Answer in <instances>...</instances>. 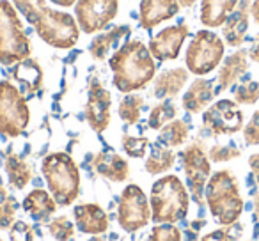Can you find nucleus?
Segmentation results:
<instances>
[{"instance_id":"nucleus-1","label":"nucleus","mask_w":259,"mask_h":241,"mask_svg":"<svg viewBox=\"0 0 259 241\" xmlns=\"http://www.w3.org/2000/svg\"><path fill=\"white\" fill-rule=\"evenodd\" d=\"M13 6L25 16L36 34L52 48L69 50L78 43L80 27L75 16L50 9L47 0H13Z\"/></svg>"},{"instance_id":"nucleus-2","label":"nucleus","mask_w":259,"mask_h":241,"mask_svg":"<svg viewBox=\"0 0 259 241\" xmlns=\"http://www.w3.org/2000/svg\"><path fill=\"white\" fill-rule=\"evenodd\" d=\"M108 66L112 69L114 87L122 94L146 89L158 69L155 57L141 39L121 44L108 59Z\"/></svg>"},{"instance_id":"nucleus-3","label":"nucleus","mask_w":259,"mask_h":241,"mask_svg":"<svg viewBox=\"0 0 259 241\" xmlns=\"http://www.w3.org/2000/svg\"><path fill=\"white\" fill-rule=\"evenodd\" d=\"M204 199L213 218L224 227L234 225L245 208L238 179L231 170H219L211 174L206 184Z\"/></svg>"},{"instance_id":"nucleus-4","label":"nucleus","mask_w":259,"mask_h":241,"mask_svg":"<svg viewBox=\"0 0 259 241\" xmlns=\"http://www.w3.org/2000/svg\"><path fill=\"white\" fill-rule=\"evenodd\" d=\"M151 220L155 223H178L188 215L190 194L183 181L174 174L160 177L151 186L149 195Z\"/></svg>"},{"instance_id":"nucleus-5","label":"nucleus","mask_w":259,"mask_h":241,"mask_svg":"<svg viewBox=\"0 0 259 241\" xmlns=\"http://www.w3.org/2000/svg\"><path fill=\"white\" fill-rule=\"evenodd\" d=\"M48 191L59 206H69L80 195V170L68 153H50L41 162Z\"/></svg>"},{"instance_id":"nucleus-6","label":"nucleus","mask_w":259,"mask_h":241,"mask_svg":"<svg viewBox=\"0 0 259 241\" xmlns=\"http://www.w3.org/2000/svg\"><path fill=\"white\" fill-rule=\"evenodd\" d=\"M32 54V43L16 8L9 0H0V64L15 66Z\"/></svg>"},{"instance_id":"nucleus-7","label":"nucleus","mask_w":259,"mask_h":241,"mask_svg":"<svg viewBox=\"0 0 259 241\" xmlns=\"http://www.w3.org/2000/svg\"><path fill=\"white\" fill-rule=\"evenodd\" d=\"M30 123L27 96L9 80H0V135L16 138L25 133Z\"/></svg>"},{"instance_id":"nucleus-8","label":"nucleus","mask_w":259,"mask_h":241,"mask_svg":"<svg viewBox=\"0 0 259 241\" xmlns=\"http://www.w3.org/2000/svg\"><path fill=\"white\" fill-rule=\"evenodd\" d=\"M226 44L213 30H197L185 52L187 69L195 76H204L224 61Z\"/></svg>"},{"instance_id":"nucleus-9","label":"nucleus","mask_w":259,"mask_h":241,"mask_svg":"<svg viewBox=\"0 0 259 241\" xmlns=\"http://www.w3.org/2000/svg\"><path fill=\"white\" fill-rule=\"evenodd\" d=\"M181 167L187 177V188L199 206L204 204V190L211 177V162L202 142H192L180 153Z\"/></svg>"},{"instance_id":"nucleus-10","label":"nucleus","mask_w":259,"mask_h":241,"mask_svg":"<svg viewBox=\"0 0 259 241\" xmlns=\"http://www.w3.org/2000/svg\"><path fill=\"white\" fill-rule=\"evenodd\" d=\"M151 220V204L148 195L137 184H128L122 190L117 206V222L122 230L135 232L144 229Z\"/></svg>"},{"instance_id":"nucleus-11","label":"nucleus","mask_w":259,"mask_h":241,"mask_svg":"<svg viewBox=\"0 0 259 241\" xmlns=\"http://www.w3.org/2000/svg\"><path fill=\"white\" fill-rule=\"evenodd\" d=\"M243 112L236 101L219 100L202 114V128L211 137L234 135L243 130Z\"/></svg>"},{"instance_id":"nucleus-12","label":"nucleus","mask_w":259,"mask_h":241,"mask_svg":"<svg viewBox=\"0 0 259 241\" xmlns=\"http://www.w3.org/2000/svg\"><path fill=\"white\" fill-rule=\"evenodd\" d=\"M119 0H76L75 20L83 34L103 30L117 16Z\"/></svg>"},{"instance_id":"nucleus-13","label":"nucleus","mask_w":259,"mask_h":241,"mask_svg":"<svg viewBox=\"0 0 259 241\" xmlns=\"http://www.w3.org/2000/svg\"><path fill=\"white\" fill-rule=\"evenodd\" d=\"M112 94L103 87V83L98 78L89 80V87H87V101L85 108H83V115H85L87 124L91 130L96 133H103L110 124L112 117Z\"/></svg>"},{"instance_id":"nucleus-14","label":"nucleus","mask_w":259,"mask_h":241,"mask_svg":"<svg viewBox=\"0 0 259 241\" xmlns=\"http://www.w3.org/2000/svg\"><path fill=\"white\" fill-rule=\"evenodd\" d=\"M190 36V29L187 23H178L170 25L167 29L160 30L158 34L149 39V52L160 62L176 61L180 57V52L183 48V43Z\"/></svg>"},{"instance_id":"nucleus-15","label":"nucleus","mask_w":259,"mask_h":241,"mask_svg":"<svg viewBox=\"0 0 259 241\" xmlns=\"http://www.w3.org/2000/svg\"><path fill=\"white\" fill-rule=\"evenodd\" d=\"M252 0H240L222 25V36L226 43L233 48H240L247 39L248 16H252Z\"/></svg>"},{"instance_id":"nucleus-16","label":"nucleus","mask_w":259,"mask_h":241,"mask_svg":"<svg viewBox=\"0 0 259 241\" xmlns=\"http://www.w3.org/2000/svg\"><path fill=\"white\" fill-rule=\"evenodd\" d=\"M180 9L181 6L178 0H141L139 25L144 30H151L167 20H172Z\"/></svg>"},{"instance_id":"nucleus-17","label":"nucleus","mask_w":259,"mask_h":241,"mask_svg":"<svg viewBox=\"0 0 259 241\" xmlns=\"http://www.w3.org/2000/svg\"><path fill=\"white\" fill-rule=\"evenodd\" d=\"M75 216V225L82 234L89 236H101L108 230V215L103 211V208L98 204H78L73 209Z\"/></svg>"},{"instance_id":"nucleus-18","label":"nucleus","mask_w":259,"mask_h":241,"mask_svg":"<svg viewBox=\"0 0 259 241\" xmlns=\"http://www.w3.org/2000/svg\"><path fill=\"white\" fill-rule=\"evenodd\" d=\"M247 71H248V52L240 48V50L233 52L229 57L224 59L222 66L219 69V76H217L215 92L219 94L231 89Z\"/></svg>"},{"instance_id":"nucleus-19","label":"nucleus","mask_w":259,"mask_h":241,"mask_svg":"<svg viewBox=\"0 0 259 241\" xmlns=\"http://www.w3.org/2000/svg\"><path fill=\"white\" fill-rule=\"evenodd\" d=\"M93 167L101 177L112 181V183H124L130 176L128 162L114 149L100 151L93 158Z\"/></svg>"},{"instance_id":"nucleus-20","label":"nucleus","mask_w":259,"mask_h":241,"mask_svg":"<svg viewBox=\"0 0 259 241\" xmlns=\"http://www.w3.org/2000/svg\"><path fill=\"white\" fill-rule=\"evenodd\" d=\"M11 76L15 82H18V85L22 87V92L27 98L39 92L43 87V68L36 59L29 57L15 64L11 68Z\"/></svg>"},{"instance_id":"nucleus-21","label":"nucleus","mask_w":259,"mask_h":241,"mask_svg":"<svg viewBox=\"0 0 259 241\" xmlns=\"http://www.w3.org/2000/svg\"><path fill=\"white\" fill-rule=\"evenodd\" d=\"M215 82L208 78H195L183 94L181 105L188 114H199L206 110L215 98Z\"/></svg>"},{"instance_id":"nucleus-22","label":"nucleus","mask_w":259,"mask_h":241,"mask_svg":"<svg viewBox=\"0 0 259 241\" xmlns=\"http://www.w3.org/2000/svg\"><path fill=\"white\" fill-rule=\"evenodd\" d=\"M190 71L185 68H172L162 71L155 78V85H153L151 96L156 100H169L181 92L185 85L188 82Z\"/></svg>"},{"instance_id":"nucleus-23","label":"nucleus","mask_w":259,"mask_h":241,"mask_svg":"<svg viewBox=\"0 0 259 241\" xmlns=\"http://www.w3.org/2000/svg\"><path fill=\"white\" fill-rule=\"evenodd\" d=\"M57 206L59 204L52 197L50 191L43 188H34L23 199V211L29 213L36 222H48L50 216L57 211Z\"/></svg>"},{"instance_id":"nucleus-24","label":"nucleus","mask_w":259,"mask_h":241,"mask_svg":"<svg viewBox=\"0 0 259 241\" xmlns=\"http://www.w3.org/2000/svg\"><path fill=\"white\" fill-rule=\"evenodd\" d=\"M132 34V27L130 25H115L112 29L105 30V32L98 34V36L93 37L89 44V54L93 55V59L96 61H103V59L108 57L112 48H115L122 39Z\"/></svg>"},{"instance_id":"nucleus-25","label":"nucleus","mask_w":259,"mask_h":241,"mask_svg":"<svg viewBox=\"0 0 259 241\" xmlns=\"http://www.w3.org/2000/svg\"><path fill=\"white\" fill-rule=\"evenodd\" d=\"M240 0H201V23L209 29L222 27Z\"/></svg>"},{"instance_id":"nucleus-26","label":"nucleus","mask_w":259,"mask_h":241,"mask_svg":"<svg viewBox=\"0 0 259 241\" xmlns=\"http://www.w3.org/2000/svg\"><path fill=\"white\" fill-rule=\"evenodd\" d=\"M6 174H8L9 184L16 190H23L27 184L32 181V170H30V165L22 158V156L15 155H8L6 158Z\"/></svg>"},{"instance_id":"nucleus-27","label":"nucleus","mask_w":259,"mask_h":241,"mask_svg":"<svg viewBox=\"0 0 259 241\" xmlns=\"http://www.w3.org/2000/svg\"><path fill=\"white\" fill-rule=\"evenodd\" d=\"M174 162H176V155L172 153V149L165 148L160 142L151 146V153L146 158V172L151 174V176H160V174L167 172V170L172 169Z\"/></svg>"},{"instance_id":"nucleus-28","label":"nucleus","mask_w":259,"mask_h":241,"mask_svg":"<svg viewBox=\"0 0 259 241\" xmlns=\"http://www.w3.org/2000/svg\"><path fill=\"white\" fill-rule=\"evenodd\" d=\"M188 135H190V124L183 119H174L160 130L158 142L169 149L180 148L188 140Z\"/></svg>"},{"instance_id":"nucleus-29","label":"nucleus","mask_w":259,"mask_h":241,"mask_svg":"<svg viewBox=\"0 0 259 241\" xmlns=\"http://www.w3.org/2000/svg\"><path fill=\"white\" fill-rule=\"evenodd\" d=\"M142 108H144V98L139 96L135 92L126 94L119 103V117L126 126H134L141 121L142 117Z\"/></svg>"},{"instance_id":"nucleus-30","label":"nucleus","mask_w":259,"mask_h":241,"mask_svg":"<svg viewBox=\"0 0 259 241\" xmlns=\"http://www.w3.org/2000/svg\"><path fill=\"white\" fill-rule=\"evenodd\" d=\"M176 114H178V108L172 101L169 100H163L160 101L158 105L151 108L149 112V119H148V124L151 130H162L165 124H169L170 121L176 119Z\"/></svg>"},{"instance_id":"nucleus-31","label":"nucleus","mask_w":259,"mask_h":241,"mask_svg":"<svg viewBox=\"0 0 259 241\" xmlns=\"http://www.w3.org/2000/svg\"><path fill=\"white\" fill-rule=\"evenodd\" d=\"M16 209H18L16 199L11 197L0 183V229H9L15 223Z\"/></svg>"},{"instance_id":"nucleus-32","label":"nucleus","mask_w":259,"mask_h":241,"mask_svg":"<svg viewBox=\"0 0 259 241\" xmlns=\"http://www.w3.org/2000/svg\"><path fill=\"white\" fill-rule=\"evenodd\" d=\"M75 223L68 216H57L48 222V232L57 241H69L75 236Z\"/></svg>"},{"instance_id":"nucleus-33","label":"nucleus","mask_w":259,"mask_h":241,"mask_svg":"<svg viewBox=\"0 0 259 241\" xmlns=\"http://www.w3.org/2000/svg\"><path fill=\"white\" fill-rule=\"evenodd\" d=\"M259 100V82L245 80L234 87V101L238 105H254Z\"/></svg>"},{"instance_id":"nucleus-34","label":"nucleus","mask_w":259,"mask_h":241,"mask_svg":"<svg viewBox=\"0 0 259 241\" xmlns=\"http://www.w3.org/2000/svg\"><path fill=\"white\" fill-rule=\"evenodd\" d=\"M122 151L132 158H144L146 151L149 148V140L146 137H132V135H122L121 138Z\"/></svg>"},{"instance_id":"nucleus-35","label":"nucleus","mask_w":259,"mask_h":241,"mask_svg":"<svg viewBox=\"0 0 259 241\" xmlns=\"http://www.w3.org/2000/svg\"><path fill=\"white\" fill-rule=\"evenodd\" d=\"M148 241H183V234L174 223H158L153 227Z\"/></svg>"},{"instance_id":"nucleus-36","label":"nucleus","mask_w":259,"mask_h":241,"mask_svg":"<svg viewBox=\"0 0 259 241\" xmlns=\"http://www.w3.org/2000/svg\"><path fill=\"white\" fill-rule=\"evenodd\" d=\"M240 155H241V149L236 148L234 144H217L208 153L209 162H215V163L231 162V160L238 158Z\"/></svg>"},{"instance_id":"nucleus-37","label":"nucleus","mask_w":259,"mask_h":241,"mask_svg":"<svg viewBox=\"0 0 259 241\" xmlns=\"http://www.w3.org/2000/svg\"><path fill=\"white\" fill-rule=\"evenodd\" d=\"M9 237L11 241H34V229L23 220H16L9 227Z\"/></svg>"},{"instance_id":"nucleus-38","label":"nucleus","mask_w":259,"mask_h":241,"mask_svg":"<svg viewBox=\"0 0 259 241\" xmlns=\"http://www.w3.org/2000/svg\"><path fill=\"white\" fill-rule=\"evenodd\" d=\"M243 140L247 146H259V110L252 114L250 121L243 128Z\"/></svg>"},{"instance_id":"nucleus-39","label":"nucleus","mask_w":259,"mask_h":241,"mask_svg":"<svg viewBox=\"0 0 259 241\" xmlns=\"http://www.w3.org/2000/svg\"><path fill=\"white\" fill-rule=\"evenodd\" d=\"M248 165H250L252 170V179L259 186V153H255V155H252L248 158ZM254 208H255V216L259 220V190L254 191Z\"/></svg>"},{"instance_id":"nucleus-40","label":"nucleus","mask_w":259,"mask_h":241,"mask_svg":"<svg viewBox=\"0 0 259 241\" xmlns=\"http://www.w3.org/2000/svg\"><path fill=\"white\" fill-rule=\"evenodd\" d=\"M201 241H236V234L229 227H224V229H217L213 232L202 236Z\"/></svg>"},{"instance_id":"nucleus-41","label":"nucleus","mask_w":259,"mask_h":241,"mask_svg":"<svg viewBox=\"0 0 259 241\" xmlns=\"http://www.w3.org/2000/svg\"><path fill=\"white\" fill-rule=\"evenodd\" d=\"M248 59L259 64V32L255 34V37L252 39L250 48H248Z\"/></svg>"},{"instance_id":"nucleus-42","label":"nucleus","mask_w":259,"mask_h":241,"mask_svg":"<svg viewBox=\"0 0 259 241\" xmlns=\"http://www.w3.org/2000/svg\"><path fill=\"white\" fill-rule=\"evenodd\" d=\"M55 6H61V8H71V6L76 4V0H50Z\"/></svg>"},{"instance_id":"nucleus-43","label":"nucleus","mask_w":259,"mask_h":241,"mask_svg":"<svg viewBox=\"0 0 259 241\" xmlns=\"http://www.w3.org/2000/svg\"><path fill=\"white\" fill-rule=\"evenodd\" d=\"M250 13H252V16H254V22L259 23V0H254V2H252Z\"/></svg>"},{"instance_id":"nucleus-44","label":"nucleus","mask_w":259,"mask_h":241,"mask_svg":"<svg viewBox=\"0 0 259 241\" xmlns=\"http://www.w3.org/2000/svg\"><path fill=\"white\" fill-rule=\"evenodd\" d=\"M178 2H180L181 8H192V6H194L197 0H178Z\"/></svg>"},{"instance_id":"nucleus-45","label":"nucleus","mask_w":259,"mask_h":241,"mask_svg":"<svg viewBox=\"0 0 259 241\" xmlns=\"http://www.w3.org/2000/svg\"><path fill=\"white\" fill-rule=\"evenodd\" d=\"M204 225H206L204 220H195V222H192V229H195V230H199L201 227H204Z\"/></svg>"},{"instance_id":"nucleus-46","label":"nucleus","mask_w":259,"mask_h":241,"mask_svg":"<svg viewBox=\"0 0 259 241\" xmlns=\"http://www.w3.org/2000/svg\"><path fill=\"white\" fill-rule=\"evenodd\" d=\"M0 241H2V239H0Z\"/></svg>"}]
</instances>
